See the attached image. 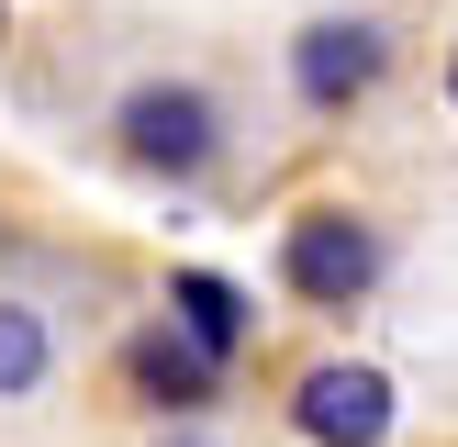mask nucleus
Masks as SVG:
<instances>
[{
	"label": "nucleus",
	"instance_id": "nucleus-1",
	"mask_svg": "<svg viewBox=\"0 0 458 447\" xmlns=\"http://www.w3.org/2000/svg\"><path fill=\"white\" fill-rule=\"evenodd\" d=\"M112 134H123V156H134L146 179H201V168L224 156V112H213V89H191V79H146V89H123Z\"/></svg>",
	"mask_w": 458,
	"mask_h": 447
},
{
	"label": "nucleus",
	"instance_id": "nucleus-5",
	"mask_svg": "<svg viewBox=\"0 0 458 447\" xmlns=\"http://www.w3.org/2000/svg\"><path fill=\"white\" fill-rule=\"evenodd\" d=\"M168 313H179V347L213 358V369L246 347V325H258V313H246V291L224 280V268H168Z\"/></svg>",
	"mask_w": 458,
	"mask_h": 447
},
{
	"label": "nucleus",
	"instance_id": "nucleus-4",
	"mask_svg": "<svg viewBox=\"0 0 458 447\" xmlns=\"http://www.w3.org/2000/svg\"><path fill=\"white\" fill-rule=\"evenodd\" d=\"M380 67H392V45H380V22H302V45H291V89H302L313 112H347L380 89Z\"/></svg>",
	"mask_w": 458,
	"mask_h": 447
},
{
	"label": "nucleus",
	"instance_id": "nucleus-6",
	"mask_svg": "<svg viewBox=\"0 0 458 447\" xmlns=\"http://www.w3.org/2000/svg\"><path fill=\"white\" fill-rule=\"evenodd\" d=\"M134 392H146V402H213L224 369H213V358H191L179 335H134Z\"/></svg>",
	"mask_w": 458,
	"mask_h": 447
},
{
	"label": "nucleus",
	"instance_id": "nucleus-2",
	"mask_svg": "<svg viewBox=\"0 0 458 447\" xmlns=\"http://www.w3.org/2000/svg\"><path fill=\"white\" fill-rule=\"evenodd\" d=\"M280 280L302 291V302H369L380 291V224L347 213V201H313L280 235Z\"/></svg>",
	"mask_w": 458,
	"mask_h": 447
},
{
	"label": "nucleus",
	"instance_id": "nucleus-8",
	"mask_svg": "<svg viewBox=\"0 0 458 447\" xmlns=\"http://www.w3.org/2000/svg\"><path fill=\"white\" fill-rule=\"evenodd\" d=\"M168 447H213V436H168Z\"/></svg>",
	"mask_w": 458,
	"mask_h": 447
},
{
	"label": "nucleus",
	"instance_id": "nucleus-3",
	"mask_svg": "<svg viewBox=\"0 0 458 447\" xmlns=\"http://www.w3.org/2000/svg\"><path fill=\"white\" fill-rule=\"evenodd\" d=\"M291 425H302L313 447H380V436H392V369H369V358H325V369H302Z\"/></svg>",
	"mask_w": 458,
	"mask_h": 447
},
{
	"label": "nucleus",
	"instance_id": "nucleus-7",
	"mask_svg": "<svg viewBox=\"0 0 458 447\" xmlns=\"http://www.w3.org/2000/svg\"><path fill=\"white\" fill-rule=\"evenodd\" d=\"M45 369H56V335H45V313H34V302H0V402H22Z\"/></svg>",
	"mask_w": 458,
	"mask_h": 447
}]
</instances>
